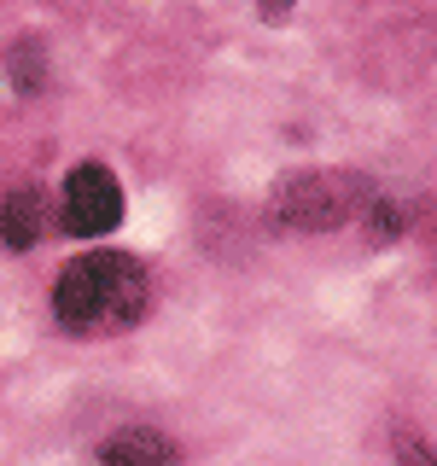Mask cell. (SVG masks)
I'll return each instance as SVG.
<instances>
[{
    "label": "cell",
    "instance_id": "cell-1",
    "mask_svg": "<svg viewBox=\"0 0 437 466\" xmlns=\"http://www.w3.org/2000/svg\"><path fill=\"white\" fill-rule=\"evenodd\" d=\"M53 315L65 332L111 339L146 315V268L128 251H87L53 286Z\"/></svg>",
    "mask_w": 437,
    "mask_h": 466
},
{
    "label": "cell",
    "instance_id": "cell-2",
    "mask_svg": "<svg viewBox=\"0 0 437 466\" xmlns=\"http://www.w3.org/2000/svg\"><path fill=\"white\" fill-rule=\"evenodd\" d=\"M368 198H373V181H361L356 169H303V175L280 181L274 222L298 228V233H327V228L356 222L368 210Z\"/></svg>",
    "mask_w": 437,
    "mask_h": 466
},
{
    "label": "cell",
    "instance_id": "cell-3",
    "mask_svg": "<svg viewBox=\"0 0 437 466\" xmlns=\"http://www.w3.org/2000/svg\"><path fill=\"white\" fill-rule=\"evenodd\" d=\"M123 222V187L106 164H76L65 181V233L76 239H99Z\"/></svg>",
    "mask_w": 437,
    "mask_h": 466
},
{
    "label": "cell",
    "instance_id": "cell-4",
    "mask_svg": "<svg viewBox=\"0 0 437 466\" xmlns=\"http://www.w3.org/2000/svg\"><path fill=\"white\" fill-rule=\"evenodd\" d=\"M99 466H181V455L158 426H123L117 437H106Z\"/></svg>",
    "mask_w": 437,
    "mask_h": 466
},
{
    "label": "cell",
    "instance_id": "cell-5",
    "mask_svg": "<svg viewBox=\"0 0 437 466\" xmlns=\"http://www.w3.org/2000/svg\"><path fill=\"white\" fill-rule=\"evenodd\" d=\"M41 228H47V198H41V187H12L6 204H0V239H6V251H29V245L41 239Z\"/></svg>",
    "mask_w": 437,
    "mask_h": 466
},
{
    "label": "cell",
    "instance_id": "cell-6",
    "mask_svg": "<svg viewBox=\"0 0 437 466\" xmlns=\"http://www.w3.org/2000/svg\"><path fill=\"white\" fill-rule=\"evenodd\" d=\"M41 76H47L41 47L36 41H18V47H12V82H18V94H41Z\"/></svg>",
    "mask_w": 437,
    "mask_h": 466
},
{
    "label": "cell",
    "instance_id": "cell-7",
    "mask_svg": "<svg viewBox=\"0 0 437 466\" xmlns=\"http://www.w3.org/2000/svg\"><path fill=\"white\" fill-rule=\"evenodd\" d=\"M291 6H298V0H257V12L269 24H280V18H291Z\"/></svg>",
    "mask_w": 437,
    "mask_h": 466
},
{
    "label": "cell",
    "instance_id": "cell-8",
    "mask_svg": "<svg viewBox=\"0 0 437 466\" xmlns=\"http://www.w3.org/2000/svg\"><path fill=\"white\" fill-rule=\"evenodd\" d=\"M402 466H432L426 461V443H408V437H402Z\"/></svg>",
    "mask_w": 437,
    "mask_h": 466
}]
</instances>
